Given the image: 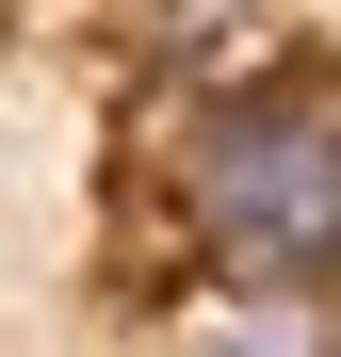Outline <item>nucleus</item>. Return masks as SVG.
I'll use <instances>...</instances> for the list:
<instances>
[{
    "label": "nucleus",
    "mask_w": 341,
    "mask_h": 357,
    "mask_svg": "<svg viewBox=\"0 0 341 357\" xmlns=\"http://www.w3.org/2000/svg\"><path fill=\"white\" fill-rule=\"evenodd\" d=\"M195 227L227 292L260 309H325V244H341V146H325V98H227L195 130Z\"/></svg>",
    "instance_id": "f257e3e1"
},
{
    "label": "nucleus",
    "mask_w": 341,
    "mask_h": 357,
    "mask_svg": "<svg viewBox=\"0 0 341 357\" xmlns=\"http://www.w3.org/2000/svg\"><path fill=\"white\" fill-rule=\"evenodd\" d=\"M211 357H325V309H260L244 292V309L211 325Z\"/></svg>",
    "instance_id": "f03ea898"
}]
</instances>
